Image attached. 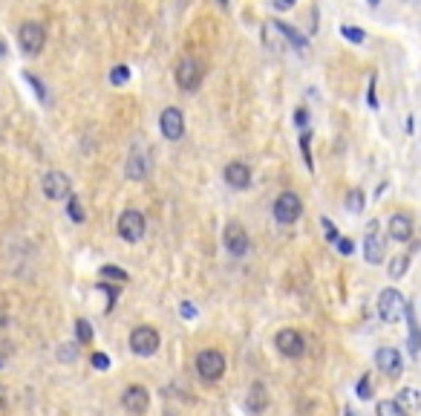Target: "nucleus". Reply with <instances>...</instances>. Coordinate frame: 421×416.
<instances>
[{
  "mask_svg": "<svg viewBox=\"0 0 421 416\" xmlns=\"http://www.w3.org/2000/svg\"><path fill=\"white\" fill-rule=\"evenodd\" d=\"M404 315H407V350H410V356H418L421 353V327L416 321V310L410 301L404 303Z\"/></svg>",
  "mask_w": 421,
  "mask_h": 416,
  "instance_id": "16",
  "label": "nucleus"
},
{
  "mask_svg": "<svg viewBox=\"0 0 421 416\" xmlns=\"http://www.w3.org/2000/svg\"><path fill=\"white\" fill-rule=\"evenodd\" d=\"M40 185H44L47 200H52V203H61V200L73 197V179H69L64 171H47Z\"/></svg>",
  "mask_w": 421,
  "mask_h": 416,
  "instance_id": "7",
  "label": "nucleus"
},
{
  "mask_svg": "<svg viewBox=\"0 0 421 416\" xmlns=\"http://www.w3.org/2000/svg\"><path fill=\"white\" fill-rule=\"evenodd\" d=\"M303 217V203L294 191H283L274 200V220L280 226H294Z\"/></svg>",
  "mask_w": 421,
  "mask_h": 416,
  "instance_id": "2",
  "label": "nucleus"
},
{
  "mask_svg": "<svg viewBox=\"0 0 421 416\" xmlns=\"http://www.w3.org/2000/svg\"><path fill=\"white\" fill-rule=\"evenodd\" d=\"M363 257H367V263H372V266L384 263V257H387V246H384V238L378 234L375 220L367 226V238H363Z\"/></svg>",
  "mask_w": 421,
  "mask_h": 416,
  "instance_id": "12",
  "label": "nucleus"
},
{
  "mask_svg": "<svg viewBox=\"0 0 421 416\" xmlns=\"http://www.w3.org/2000/svg\"><path fill=\"white\" fill-rule=\"evenodd\" d=\"M145 214L142 211H136V208H128V211H121L119 217V238L121 240H128V243H139L145 238Z\"/></svg>",
  "mask_w": 421,
  "mask_h": 416,
  "instance_id": "6",
  "label": "nucleus"
},
{
  "mask_svg": "<svg viewBox=\"0 0 421 416\" xmlns=\"http://www.w3.org/2000/svg\"><path fill=\"white\" fill-rule=\"evenodd\" d=\"M196 373L202 382H219L226 376V356L219 350H202L196 356Z\"/></svg>",
  "mask_w": 421,
  "mask_h": 416,
  "instance_id": "3",
  "label": "nucleus"
},
{
  "mask_svg": "<svg viewBox=\"0 0 421 416\" xmlns=\"http://www.w3.org/2000/svg\"><path fill=\"white\" fill-rule=\"evenodd\" d=\"M407 269H410V255H396L389 260V277H404L407 275Z\"/></svg>",
  "mask_w": 421,
  "mask_h": 416,
  "instance_id": "25",
  "label": "nucleus"
},
{
  "mask_svg": "<svg viewBox=\"0 0 421 416\" xmlns=\"http://www.w3.org/2000/svg\"><path fill=\"white\" fill-rule=\"evenodd\" d=\"M265 408H269V391H265L263 382H254L245 396V411L251 416H260V413H265Z\"/></svg>",
  "mask_w": 421,
  "mask_h": 416,
  "instance_id": "19",
  "label": "nucleus"
},
{
  "mask_svg": "<svg viewBox=\"0 0 421 416\" xmlns=\"http://www.w3.org/2000/svg\"><path fill=\"white\" fill-rule=\"evenodd\" d=\"M58 356H61V362H75V356H78V347H75V344H61Z\"/></svg>",
  "mask_w": 421,
  "mask_h": 416,
  "instance_id": "33",
  "label": "nucleus"
},
{
  "mask_svg": "<svg viewBox=\"0 0 421 416\" xmlns=\"http://www.w3.org/2000/svg\"><path fill=\"white\" fill-rule=\"evenodd\" d=\"M18 44H21L23 55H38L47 44V26L38 21H26L18 32Z\"/></svg>",
  "mask_w": 421,
  "mask_h": 416,
  "instance_id": "5",
  "label": "nucleus"
},
{
  "mask_svg": "<svg viewBox=\"0 0 421 416\" xmlns=\"http://www.w3.org/2000/svg\"><path fill=\"white\" fill-rule=\"evenodd\" d=\"M222 246L228 249V255L245 257L248 255V231L240 223H228L226 231H222Z\"/></svg>",
  "mask_w": 421,
  "mask_h": 416,
  "instance_id": "11",
  "label": "nucleus"
},
{
  "mask_svg": "<svg viewBox=\"0 0 421 416\" xmlns=\"http://www.w3.org/2000/svg\"><path fill=\"white\" fill-rule=\"evenodd\" d=\"M396 405L410 416V413H416L418 408H421V396L413 391V387H401V391L396 393Z\"/></svg>",
  "mask_w": 421,
  "mask_h": 416,
  "instance_id": "21",
  "label": "nucleus"
},
{
  "mask_svg": "<svg viewBox=\"0 0 421 416\" xmlns=\"http://www.w3.org/2000/svg\"><path fill=\"white\" fill-rule=\"evenodd\" d=\"M159 130H162L165 139H171V142H179V139L185 136V116H182L179 107H165L162 110Z\"/></svg>",
  "mask_w": 421,
  "mask_h": 416,
  "instance_id": "10",
  "label": "nucleus"
},
{
  "mask_svg": "<svg viewBox=\"0 0 421 416\" xmlns=\"http://www.w3.org/2000/svg\"><path fill=\"white\" fill-rule=\"evenodd\" d=\"M23 78H26V81H29V84L35 87V93H38V99H40V102H47V87H44V84H40V78H35L32 73H26Z\"/></svg>",
  "mask_w": 421,
  "mask_h": 416,
  "instance_id": "34",
  "label": "nucleus"
},
{
  "mask_svg": "<svg viewBox=\"0 0 421 416\" xmlns=\"http://www.w3.org/2000/svg\"><path fill=\"white\" fill-rule=\"evenodd\" d=\"M294 124H298L300 130H309V113H306L303 107H298V110H294Z\"/></svg>",
  "mask_w": 421,
  "mask_h": 416,
  "instance_id": "36",
  "label": "nucleus"
},
{
  "mask_svg": "<svg viewBox=\"0 0 421 416\" xmlns=\"http://www.w3.org/2000/svg\"><path fill=\"white\" fill-rule=\"evenodd\" d=\"M274 347H277V353L280 356H286V358H300L306 353V338L300 336L298 330H280L277 336H274Z\"/></svg>",
  "mask_w": 421,
  "mask_h": 416,
  "instance_id": "8",
  "label": "nucleus"
},
{
  "mask_svg": "<svg viewBox=\"0 0 421 416\" xmlns=\"http://www.w3.org/2000/svg\"><path fill=\"white\" fill-rule=\"evenodd\" d=\"M0 55H6V41H0Z\"/></svg>",
  "mask_w": 421,
  "mask_h": 416,
  "instance_id": "43",
  "label": "nucleus"
},
{
  "mask_svg": "<svg viewBox=\"0 0 421 416\" xmlns=\"http://www.w3.org/2000/svg\"><path fill=\"white\" fill-rule=\"evenodd\" d=\"M404 295L398 292L396 286H387V289H381L378 292V315H381V321H387V324H396L398 318H401V312H404Z\"/></svg>",
  "mask_w": 421,
  "mask_h": 416,
  "instance_id": "4",
  "label": "nucleus"
},
{
  "mask_svg": "<svg viewBox=\"0 0 421 416\" xmlns=\"http://www.w3.org/2000/svg\"><path fill=\"white\" fill-rule=\"evenodd\" d=\"M387 229H389V238L396 240V243H407L413 238V217L410 214H392L389 217V223H387Z\"/></svg>",
  "mask_w": 421,
  "mask_h": 416,
  "instance_id": "17",
  "label": "nucleus"
},
{
  "mask_svg": "<svg viewBox=\"0 0 421 416\" xmlns=\"http://www.w3.org/2000/svg\"><path fill=\"white\" fill-rule=\"evenodd\" d=\"M335 246H338V252L344 255V257H349V255H352L355 252V243L352 240H349V238H341L338 243H335Z\"/></svg>",
  "mask_w": 421,
  "mask_h": 416,
  "instance_id": "37",
  "label": "nucleus"
},
{
  "mask_svg": "<svg viewBox=\"0 0 421 416\" xmlns=\"http://www.w3.org/2000/svg\"><path fill=\"white\" fill-rule=\"evenodd\" d=\"M346 208H349L352 214H361L363 208H367V197H363L361 188H352V191L346 194Z\"/></svg>",
  "mask_w": 421,
  "mask_h": 416,
  "instance_id": "24",
  "label": "nucleus"
},
{
  "mask_svg": "<svg viewBox=\"0 0 421 416\" xmlns=\"http://www.w3.org/2000/svg\"><path fill=\"white\" fill-rule=\"evenodd\" d=\"M320 226H324V234H326V240H329V243H338V240H341L338 226H335L329 217H324V220H320Z\"/></svg>",
  "mask_w": 421,
  "mask_h": 416,
  "instance_id": "31",
  "label": "nucleus"
},
{
  "mask_svg": "<svg viewBox=\"0 0 421 416\" xmlns=\"http://www.w3.org/2000/svg\"><path fill=\"white\" fill-rule=\"evenodd\" d=\"M375 365L389 379H398L404 373V358H401V353L396 350V347H381V350L375 353Z\"/></svg>",
  "mask_w": 421,
  "mask_h": 416,
  "instance_id": "13",
  "label": "nucleus"
},
{
  "mask_svg": "<svg viewBox=\"0 0 421 416\" xmlns=\"http://www.w3.org/2000/svg\"><path fill=\"white\" fill-rule=\"evenodd\" d=\"M179 315L182 318H196V307L191 301H182V307H179Z\"/></svg>",
  "mask_w": 421,
  "mask_h": 416,
  "instance_id": "39",
  "label": "nucleus"
},
{
  "mask_svg": "<svg viewBox=\"0 0 421 416\" xmlns=\"http://www.w3.org/2000/svg\"><path fill=\"white\" fill-rule=\"evenodd\" d=\"M67 217L73 220V223H84V220H87V211H84V203L78 194H73V197L67 200Z\"/></svg>",
  "mask_w": 421,
  "mask_h": 416,
  "instance_id": "22",
  "label": "nucleus"
},
{
  "mask_svg": "<svg viewBox=\"0 0 421 416\" xmlns=\"http://www.w3.org/2000/svg\"><path fill=\"white\" fill-rule=\"evenodd\" d=\"M150 174V150L147 148H133V154L128 157V179L133 183H142V179Z\"/></svg>",
  "mask_w": 421,
  "mask_h": 416,
  "instance_id": "15",
  "label": "nucleus"
},
{
  "mask_svg": "<svg viewBox=\"0 0 421 416\" xmlns=\"http://www.w3.org/2000/svg\"><path fill=\"white\" fill-rule=\"evenodd\" d=\"M367 102H370V107H372V110H378V95H375V76H372V81H370V93H367Z\"/></svg>",
  "mask_w": 421,
  "mask_h": 416,
  "instance_id": "40",
  "label": "nucleus"
},
{
  "mask_svg": "<svg viewBox=\"0 0 421 416\" xmlns=\"http://www.w3.org/2000/svg\"><path fill=\"white\" fill-rule=\"evenodd\" d=\"M93 367L95 370H110V358L104 353H93Z\"/></svg>",
  "mask_w": 421,
  "mask_h": 416,
  "instance_id": "38",
  "label": "nucleus"
},
{
  "mask_svg": "<svg viewBox=\"0 0 421 416\" xmlns=\"http://www.w3.org/2000/svg\"><path fill=\"white\" fill-rule=\"evenodd\" d=\"M130 350L136 356H153L159 350V332L153 330V327H136L130 332Z\"/></svg>",
  "mask_w": 421,
  "mask_h": 416,
  "instance_id": "9",
  "label": "nucleus"
},
{
  "mask_svg": "<svg viewBox=\"0 0 421 416\" xmlns=\"http://www.w3.org/2000/svg\"><path fill=\"white\" fill-rule=\"evenodd\" d=\"M130 81V67H113V73H110V84H116V87H121V84H128Z\"/></svg>",
  "mask_w": 421,
  "mask_h": 416,
  "instance_id": "27",
  "label": "nucleus"
},
{
  "mask_svg": "<svg viewBox=\"0 0 421 416\" xmlns=\"http://www.w3.org/2000/svg\"><path fill=\"white\" fill-rule=\"evenodd\" d=\"M226 183L237 191H245L251 185V168L245 162H228L226 165Z\"/></svg>",
  "mask_w": 421,
  "mask_h": 416,
  "instance_id": "18",
  "label": "nucleus"
},
{
  "mask_svg": "<svg viewBox=\"0 0 421 416\" xmlns=\"http://www.w3.org/2000/svg\"><path fill=\"white\" fill-rule=\"evenodd\" d=\"M101 277H107V281H119V284H124V281H128V272L119 269V266H101Z\"/></svg>",
  "mask_w": 421,
  "mask_h": 416,
  "instance_id": "30",
  "label": "nucleus"
},
{
  "mask_svg": "<svg viewBox=\"0 0 421 416\" xmlns=\"http://www.w3.org/2000/svg\"><path fill=\"white\" fill-rule=\"evenodd\" d=\"M372 396V376L367 373V376H361L358 382V399H370Z\"/></svg>",
  "mask_w": 421,
  "mask_h": 416,
  "instance_id": "32",
  "label": "nucleus"
},
{
  "mask_svg": "<svg viewBox=\"0 0 421 416\" xmlns=\"http://www.w3.org/2000/svg\"><path fill=\"white\" fill-rule=\"evenodd\" d=\"M75 336H78V341H81V344L93 341V327H90L87 318H78V321H75Z\"/></svg>",
  "mask_w": 421,
  "mask_h": 416,
  "instance_id": "28",
  "label": "nucleus"
},
{
  "mask_svg": "<svg viewBox=\"0 0 421 416\" xmlns=\"http://www.w3.org/2000/svg\"><path fill=\"white\" fill-rule=\"evenodd\" d=\"M375 416H407V413L396 405V399H384V402H378Z\"/></svg>",
  "mask_w": 421,
  "mask_h": 416,
  "instance_id": "26",
  "label": "nucleus"
},
{
  "mask_svg": "<svg viewBox=\"0 0 421 416\" xmlns=\"http://www.w3.org/2000/svg\"><path fill=\"white\" fill-rule=\"evenodd\" d=\"M95 289H98V292H101V295H107V298H110V301H107V312H110V310H113V303H116V289H113V286H107V284H98Z\"/></svg>",
  "mask_w": 421,
  "mask_h": 416,
  "instance_id": "35",
  "label": "nucleus"
},
{
  "mask_svg": "<svg viewBox=\"0 0 421 416\" xmlns=\"http://www.w3.org/2000/svg\"><path fill=\"white\" fill-rule=\"evenodd\" d=\"M274 30L280 32V35H283L286 41H289V44L294 47V49H298V52H303L306 47H309V41H306V35L300 32V30H294V26L291 23H283V21H274Z\"/></svg>",
  "mask_w": 421,
  "mask_h": 416,
  "instance_id": "20",
  "label": "nucleus"
},
{
  "mask_svg": "<svg viewBox=\"0 0 421 416\" xmlns=\"http://www.w3.org/2000/svg\"><path fill=\"white\" fill-rule=\"evenodd\" d=\"M341 35L346 41H352V44H363V41H367V32L358 30V26H341Z\"/></svg>",
  "mask_w": 421,
  "mask_h": 416,
  "instance_id": "29",
  "label": "nucleus"
},
{
  "mask_svg": "<svg viewBox=\"0 0 421 416\" xmlns=\"http://www.w3.org/2000/svg\"><path fill=\"white\" fill-rule=\"evenodd\" d=\"M202 78H205V67L196 58H191V55H185V58L176 64V84H179V90L196 93L202 87Z\"/></svg>",
  "mask_w": 421,
  "mask_h": 416,
  "instance_id": "1",
  "label": "nucleus"
},
{
  "mask_svg": "<svg viewBox=\"0 0 421 416\" xmlns=\"http://www.w3.org/2000/svg\"><path fill=\"white\" fill-rule=\"evenodd\" d=\"M272 6H274L277 12H286V9H291L294 3H289V0H286V3H280V0H277V3H272Z\"/></svg>",
  "mask_w": 421,
  "mask_h": 416,
  "instance_id": "42",
  "label": "nucleus"
},
{
  "mask_svg": "<svg viewBox=\"0 0 421 416\" xmlns=\"http://www.w3.org/2000/svg\"><path fill=\"white\" fill-rule=\"evenodd\" d=\"M121 405H124V411L133 413V416L145 413V411L150 408V393H147V387H142V384H130L128 391L121 393Z\"/></svg>",
  "mask_w": 421,
  "mask_h": 416,
  "instance_id": "14",
  "label": "nucleus"
},
{
  "mask_svg": "<svg viewBox=\"0 0 421 416\" xmlns=\"http://www.w3.org/2000/svg\"><path fill=\"white\" fill-rule=\"evenodd\" d=\"M300 154L309 171H315V157H312V130H303L300 133Z\"/></svg>",
  "mask_w": 421,
  "mask_h": 416,
  "instance_id": "23",
  "label": "nucleus"
},
{
  "mask_svg": "<svg viewBox=\"0 0 421 416\" xmlns=\"http://www.w3.org/2000/svg\"><path fill=\"white\" fill-rule=\"evenodd\" d=\"M6 408H9V396H6V387L0 384V413H3Z\"/></svg>",
  "mask_w": 421,
  "mask_h": 416,
  "instance_id": "41",
  "label": "nucleus"
}]
</instances>
